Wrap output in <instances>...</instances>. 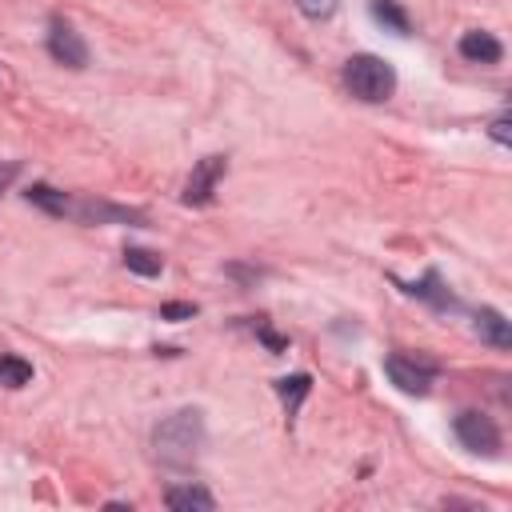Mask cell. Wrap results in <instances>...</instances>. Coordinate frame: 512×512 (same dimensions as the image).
<instances>
[{
	"label": "cell",
	"instance_id": "cell-10",
	"mask_svg": "<svg viewBox=\"0 0 512 512\" xmlns=\"http://www.w3.org/2000/svg\"><path fill=\"white\" fill-rule=\"evenodd\" d=\"M308 388H312V380H308L304 372H296V376H280V380H276V396L284 400L288 416H296V412H300V400L308 396Z\"/></svg>",
	"mask_w": 512,
	"mask_h": 512
},
{
	"label": "cell",
	"instance_id": "cell-17",
	"mask_svg": "<svg viewBox=\"0 0 512 512\" xmlns=\"http://www.w3.org/2000/svg\"><path fill=\"white\" fill-rule=\"evenodd\" d=\"M196 316V304H164L160 308V320H192Z\"/></svg>",
	"mask_w": 512,
	"mask_h": 512
},
{
	"label": "cell",
	"instance_id": "cell-6",
	"mask_svg": "<svg viewBox=\"0 0 512 512\" xmlns=\"http://www.w3.org/2000/svg\"><path fill=\"white\" fill-rule=\"evenodd\" d=\"M220 176H224V156H204V160L192 168L188 184H184V204H208Z\"/></svg>",
	"mask_w": 512,
	"mask_h": 512
},
{
	"label": "cell",
	"instance_id": "cell-4",
	"mask_svg": "<svg viewBox=\"0 0 512 512\" xmlns=\"http://www.w3.org/2000/svg\"><path fill=\"white\" fill-rule=\"evenodd\" d=\"M384 372H388V380H392L400 392H408V396H428V388H432V380H436V368H432V364H416V360H408V356H388V360H384Z\"/></svg>",
	"mask_w": 512,
	"mask_h": 512
},
{
	"label": "cell",
	"instance_id": "cell-9",
	"mask_svg": "<svg viewBox=\"0 0 512 512\" xmlns=\"http://www.w3.org/2000/svg\"><path fill=\"white\" fill-rule=\"evenodd\" d=\"M476 332H480V340H488V344H496V348H508V344H512L508 320H504L500 312H492V308H484V312L476 316Z\"/></svg>",
	"mask_w": 512,
	"mask_h": 512
},
{
	"label": "cell",
	"instance_id": "cell-5",
	"mask_svg": "<svg viewBox=\"0 0 512 512\" xmlns=\"http://www.w3.org/2000/svg\"><path fill=\"white\" fill-rule=\"evenodd\" d=\"M48 52L60 64H68V68H84L88 64V48H84L80 32L72 24H64V20H52V28H48Z\"/></svg>",
	"mask_w": 512,
	"mask_h": 512
},
{
	"label": "cell",
	"instance_id": "cell-19",
	"mask_svg": "<svg viewBox=\"0 0 512 512\" xmlns=\"http://www.w3.org/2000/svg\"><path fill=\"white\" fill-rule=\"evenodd\" d=\"M12 176H16V164H4V168H0V188H4Z\"/></svg>",
	"mask_w": 512,
	"mask_h": 512
},
{
	"label": "cell",
	"instance_id": "cell-12",
	"mask_svg": "<svg viewBox=\"0 0 512 512\" xmlns=\"http://www.w3.org/2000/svg\"><path fill=\"white\" fill-rule=\"evenodd\" d=\"M32 380V364L20 356H0V384L4 388H24Z\"/></svg>",
	"mask_w": 512,
	"mask_h": 512
},
{
	"label": "cell",
	"instance_id": "cell-16",
	"mask_svg": "<svg viewBox=\"0 0 512 512\" xmlns=\"http://www.w3.org/2000/svg\"><path fill=\"white\" fill-rule=\"evenodd\" d=\"M296 8L308 16V20H328L336 12V0H296Z\"/></svg>",
	"mask_w": 512,
	"mask_h": 512
},
{
	"label": "cell",
	"instance_id": "cell-15",
	"mask_svg": "<svg viewBox=\"0 0 512 512\" xmlns=\"http://www.w3.org/2000/svg\"><path fill=\"white\" fill-rule=\"evenodd\" d=\"M408 292H412V296H424V300H432V304H440V308L452 304V296L440 288V276H436V272H428V276H424L420 284H412Z\"/></svg>",
	"mask_w": 512,
	"mask_h": 512
},
{
	"label": "cell",
	"instance_id": "cell-7",
	"mask_svg": "<svg viewBox=\"0 0 512 512\" xmlns=\"http://www.w3.org/2000/svg\"><path fill=\"white\" fill-rule=\"evenodd\" d=\"M460 56H468L472 64H496L504 56V48L492 32H464L460 36Z\"/></svg>",
	"mask_w": 512,
	"mask_h": 512
},
{
	"label": "cell",
	"instance_id": "cell-11",
	"mask_svg": "<svg viewBox=\"0 0 512 512\" xmlns=\"http://www.w3.org/2000/svg\"><path fill=\"white\" fill-rule=\"evenodd\" d=\"M372 20H380V24L392 28L396 36L408 32V16H404V8H400L396 0H372Z\"/></svg>",
	"mask_w": 512,
	"mask_h": 512
},
{
	"label": "cell",
	"instance_id": "cell-3",
	"mask_svg": "<svg viewBox=\"0 0 512 512\" xmlns=\"http://www.w3.org/2000/svg\"><path fill=\"white\" fill-rule=\"evenodd\" d=\"M456 440H460L468 452L496 456V448H500V428H496L492 416H484V412H460V416H456Z\"/></svg>",
	"mask_w": 512,
	"mask_h": 512
},
{
	"label": "cell",
	"instance_id": "cell-13",
	"mask_svg": "<svg viewBox=\"0 0 512 512\" xmlns=\"http://www.w3.org/2000/svg\"><path fill=\"white\" fill-rule=\"evenodd\" d=\"M24 196H28L32 204L48 208L52 216H64V212H68V200H64V192H56V188H48V184H32Z\"/></svg>",
	"mask_w": 512,
	"mask_h": 512
},
{
	"label": "cell",
	"instance_id": "cell-18",
	"mask_svg": "<svg viewBox=\"0 0 512 512\" xmlns=\"http://www.w3.org/2000/svg\"><path fill=\"white\" fill-rule=\"evenodd\" d=\"M492 140H496V144H512V132H508V116H496V120H492Z\"/></svg>",
	"mask_w": 512,
	"mask_h": 512
},
{
	"label": "cell",
	"instance_id": "cell-14",
	"mask_svg": "<svg viewBox=\"0 0 512 512\" xmlns=\"http://www.w3.org/2000/svg\"><path fill=\"white\" fill-rule=\"evenodd\" d=\"M124 264H128L136 276H160V256L148 252V248H128V252H124Z\"/></svg>",
	"mask_w": 512,
	"mask_h": 512
},
{
	"label": "cell",
	"instance_id": "cell-1",
	"mask_svg": "<svg viewBox=\"0 0 512 512\" xmlns=\"http://www.w3.org/2000/svg\"><path fill=\"white\" fill-rule=\"evenodd\" d=\"M200 440H204L200 412H176L172 420H164L156 428V456L164 464H192Z\"/></svg>",
	"mask_w": 512,
	"mask_h": 512
},
{
	"label": "cell",
	"instance_id": "cell-8",
	"mask_svg": "<svg viewBox=\"0 0 512 512\" xmlns=\"http://www.w3.org/2000/svg\"><path fill=\"white\" fill-rule=\"evenodd\" d=\"M216 500L204 492V488H196V484H180V488H168V508H176V512H208Z\"/></svg>",
	"mask_w": 512,
	"mask_h": 512
},
{
	"label": "cell",
	"instance_id": "cell-2",
	"mask_svg": "<svg viewBox=\"0 0 512 512\" xmlns=\"http://www.w3.org/2000/svg\"><path fill=\"white\" fill-rule=\"evenodd\" d=\"M344 84H348L352 96H360V100H368V104H380V100L392 96L396 72H392V64H384L380 56L360 52V56H352V60L344 64Z\"/></svg>",
	"mask_w": 512,
	"mask_h": 512
}]
</instances>
